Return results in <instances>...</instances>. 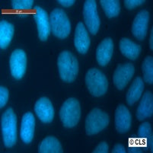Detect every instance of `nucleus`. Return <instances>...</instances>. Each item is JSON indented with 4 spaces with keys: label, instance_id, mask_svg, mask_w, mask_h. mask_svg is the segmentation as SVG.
<instances>
[{
    "label": "nucleus",
    "instance_id": "obj_1",
    "mask_svg": "<svg viewBox=\"0 0 153 153\" xmlns=\"http://www.w3.org/2000/svg\"><path fill=\"white\" fill-rule=\"evenodd\" d=\"M57 66L59 76L65 82L75 81L79 73V62L70 51H64L58 56Z\"/></svg>",
    "mask_w": 153,
    "mask_h": 153
},
{
    "label": "nucleus",
    "instance_id": "obj_2",
    "mask_svg": "<svg viewBox=\"0 0 153 153\" xmlns=\"http://www.w3.org/2000/svg\"><path fill=\"white\" fill-rule=\"evenodd\" d=\"M1 131L6 148H12L17 142V117L9 108L1 117Z\"/></svg>",
    "mask_w": 153,
    "mask_h": 153
},
{
    "label": "nucleus",
    "instance_id": "obj_3",
    "mask_svg": "<svg viewBox=\"0 0 153 153\" xmlns=\"http://www.w3.org/2000/svg\"><path fill=\"white\" fill-rule=\"evenodd\" d=\"M59 117L65 127L72 128L76 126L81 117L79 101L74 98H68L59 110Z\"/></svg>",
    "mask_w": 153,
    "mask_h": 153
},
{
    "label": "nucleus",
    "instance_id": "obj_4",
    "mask_svg": "<svg viewBox=\"0 0 153 153\" xmlns=\"http://www.w3.org/2000/svg\"><path fill=\"white\" fill-rule=\"evenodd\" d=\"M85 84L89 92L94 97H101L108 91V79L101 71L96 68H91L87 72Z\"/></svg>",
    "mask_w": 153,
    "mask_h": 153
},
{
    "label": "nucleus",
    "instance_id": "obj_5",
    "mask_svg": "<svg viewBox=\"0 0 153 153\" xmlns=\"http://www.w3.org/2000/svg\"><path fill=\"white\" fill-rule=\"evenodd\" d=\"M51 30L55 37L65 39L71 32V22L66 12L61 9H55L50 15Z\"/></svg>",
    "mask_w": 153,
    "mask_h": 153
},
{
    "label": "nucleus",
    "instance_id": "obj_6",
    "mask_svg": "<svg viewBox=\"0 0 153 153\" xmlns=\"http://www.w3.org/2000/svg\"><path fill=\"white\" fill-rule=\"evenodd\" d=\"M109 116L99 108H94L85 119V132L88 136L97 134L109 124Z\"/></svg>",
    "mask_w": 153,
    "mask_h": 153
},
{
    "label": "nucleus",
    "instance_id": "obj_7",
    "mask_svg": "<svg viewBox=\"0 0 153 153\" xmlns=\"http://www.w3.org/2000/svg\"><path fill=\"white\" fill-rule=\"evenodd\" d=\"M83 17L89 32L95 35L99 30L101 20L97 11V3L94 0H86L83 6Z\"/></svg>",
    "mask_w": 153,
    "mask_h": 153
},
{
    "label": "nucleus",
    "instance_id": "obj_8",
    "mask_svg": "<svg viewBox=\"0 0 153 153\" xmlns=\"http://www.w3.org/2000/svg\"><path fill=\"white\" fill-rule=\"evenodd\" d=\"M12 76L15 79H21L24 76L27 68V56L22 49H16L12 53L9 59Z\"/></svg>",
    "mask_w": 153,
    "mask_h": 153
},
{
    "label": "nucleus",
    "instance_id": "obj_9",
    "mask_svg": "<svg viewBox=\"0 0 153 153\" xmlns=\"http://www.w3.org/2000/svg\"><path fill=\"white\" fill-rule=\"evenodd\" d=\"M135 73V67L130 62L119 64L116 68L113 76V81L116 88L123 90L128 82L131 80Z\"/></svg>",
    "mask_w": 153,
    "mask_h": 153
},
{
    "label": "nucleus",
    "instance_id": "obj_10",
    "mask_svg": "<svg viewBox=\"0 0 153 153\" xmlns=\"http://www.w3.org/2000/svg\"><path fill=\"white\" fill-rule=\"evenodd\" d=\"M34 10L35 12L34 13V19L37 24L38 37L41 41H46L51 30L49 15L40 6L34 7Z\"/></svg>",
    "mask_w": 153,
    "mask_h": 153
},
{
    "label": "nucleus",
    "instance_id": "obj_11",
    "mask_svg": "<svg viewBox=\"0 0 153 153\" xmlns=\"http://www.w3.org/2000/svg\"><path fill=\"white\" fill-rule=\"evenodd\" d=\"M34 112L44 123H49L54 117V108L51 100L47 97L39 98L34 104Z\"/></svg>",
    "mask_w": 153,
    "mask_h": 153
},
{
    "label": "nucleus",
    "instance_id": "obj_12",
    "mask_svg": "<svg viewBox=\"0 0 153 153\" xmlns=\"http://www.w3.org/2000/svg\"><path fill=\"white\" fill-rule=\"evenodd\" d=\"M149 13L147 10H142L135 17L132 25V33L139 41H143L147 34Z\"/></svg>",
    "mask_w": 153,
    "mask_h": 153
},
{
    "label": "nucleus",
    "instance_id": "obj_13",
    "mask_svg": "<svg viewBox=\"0 0 153 153\" xmlns=\"http://www.w3.org/2000/svg\"><path fill=\"white\" fill-rule=\"evenodd\" d=\"M132 116L125 105L120 104L115 111V127L119 133H127L131 128Z\"/></svg>",
    "mask_w": 153,
    "mask_h": 153
},
{
    "label": "nucleus",
    "instance_id": "obj_14",
    "mask_svg": "<svg viewBox=\"0 0 153 153\" xmlns=\"http://www.w3.org/2000/svg\"><path fill=\"white\" fill-rule=\"evenodd\" d=\"M91 41L88 32L82 22H79L75 30L74 45L78 52L81 54H85L89 49Z\"/></svg>",
    "mask_w": 153,
    "mask_h": 153
},
{
    "label": "nucleus",
    "instance_id": "obj_15",
    "mask_svg": "<svg viewBox=\"0 0 153 153\" xmlns=\"http://www.w3.org/2000/svg\"><path fill=\"white\" fill-rule=\"evenodd\" d=\"M35 129V118L31 112L25 113L22 117L21 123L20 136L25 144H29L33 140Z\"/></svg>",
    "mask_w": 153,
    "mask_h": 153
},
{
    "label": "nucleus",
    "instance_id": "obj_16",
    "mask_svg": "<svg viewBox=\"0 0 153 153\" xmlns=\"http://www.w3.org/2000/svg\"><path fill=\"white\" fill-rule=\"evenodd\" d=\"M114 53V42L110 37L104 39L96 50V59L101 66H105L111 61Z\"/></svg>",
    "mask_w": 153,
    "mask_h": 153
},
{
    "label": "nucleus",
    "instance_id": "obj_17",
    "mask_svg": "<svg viewBox=\"0 0 153 153\" xmlns=\"http://www.w3.org/2000/svg\"><path fill=\"white\" fill-rule=\"evenodd\" d=\"M153 114V94L151 91H146L143 96L138 108L136 110V116L140 121L150 117Z\"/></svg>",
    "mask_w": 153,
    "mask_h": 153
},
{
    "label": "nucleus",
    "instance_id": "obj_18",
    "mask_svg": "<svg viewBox=\"0 0 153 153\" xmlns=\"http://www.w3.org/2000/svg\"><path fill=\"white\" fill-rule=\"evenodd\" d=\"M120 51L124 56L131 60H136L139 57L142 48L129 38H122L120 41Z\"/></svg>",
    "mask_w": 153,
    "mask_h": 153
},
{
    "label": "nucleus",
    "instance_id": "obj_19",
    "mask_svg": "<svg viewBox=\"0 0 153 153\" xmlns=\"http://www.w3.org/2000/svg\"><path fill=\"white\" fill-rule=\"evenodd\" d=\"M144 82L143 79L140 76H137L133 80V83L126 93V98L128 105L132 106L140 99L144 91Z\"/></svg>",
    "mask_w": 153,
    "mask_h": 153
},
{
    "label": "nucleus",
    "instance_id": "obj_20",
    "mask_svg": "<svg viewBox=\"0 0 153 153\" xmlns=\"http://www.w3.org/2000/svg\"><path fill=\"white\" fill-rule=\"evenodd\" d=\"M39 153H62V146L57 139L49 136L41 141L38 146Z\"/></svg>",
    "mask_w": 153,
    "mask_h": 153
},
{
    "label": "nucleus",
    "instance_id": "obj_21",
    "mask_svg": "<svg viewBox=\"0 0 153 153\" xmlns=\"http://www.w3.org/2000/svg\"><path fill=\"white\" fill-rule=\"evenodd\" d=\"M15 27L10 22L2 20L0 22V48L6 49L14 35Z\"/></svg>",
    "mask_w": 153,
    "mask_h": 153
},
{
    "label": "nucleus",
    "instance_id": "obj_22",
    "mask_svg": "<svg viewBox=\"0 0 153 153\" xmlns=\"http://www.w3.org/2000/svg\"><path fill=\"white\" fill-rule=\"evenodd\" d=\"M138 136L140 140L146 146H148L153 152V133L151 124L149 122H144L142 123L138 129Z\"/></svg>",
    "mask_w": 153,
    "mask_h": 153
},
{
    "label": "nucleus",
    "instance_id": "obj_23",
    "mask_svg": "<svg viewBox=\"0 0 153 153\" xmlns=\"http://www.w3.org/2000/svg\"><path fill=\"white\" fill-rule=\"evenodd\" d=\"M100 3L108 19L117 17L120 12V4L118 0H101Z\"/></svg>",
    "mask_w": 153,
    "mask_h": 153
},
{
    "label": "nucleus",
    "instance_id": "obj_24",
    "mask_svg": "<svg viewBox=\"0 0 153 153\" xmlns=\"http://www.w3.org/2000/svg\"><path fill=\"white\" fill-rule=\"evenodd\" d=\"M34 4L33 0H12V8L20 17H26Z\"/></svg>",
    "mask_w": 153,
    "mask_h": 153
},
{
    "label": "nucleus",
    "instance_id": "obj_25",
    "mask_svg": "<svg viewBox=\"0 0 153 153\" xmlns=\"http://www.w3.org/2000/svg\"><path fill=\"white\" fill-rule=\"evenodd\" d=\"M143 73V82L152 85L153 83V58L148 56L145 58L142 65Z\"/></svg>",
    "mask_w": 153,
    "mask_h": 153
},
{
    "label": "nucleus",
    "instance_id": "obj_26",
    "mask_svg": "<svg viewBox=\"0 0 153 153\" xmlns=\"http://www.w3.org/2000/svg\"><path fill=\"white\" fill-rule=\"evenodd\" d=\"M9 90L4 86L0 87V108H2L6 105L9 101Z\"/></svg>",
    "mask_w": 153,
    "mask_h": 153
},
{
    "label": "nucleus",
    "instance_id": "obj_27",
    "mask_svg": "<svg viewBox=\"0 0 153 153\" xmlns=\"http://www.w3.org/2000/svg\"><path fill=\"white\" fill-rule=\"evenodd\" d=\"M144 3V0H125L124 1L125 7L129 10H132V9L140 6Z\"/></svg>",
    "mask_w": 153,
    "mask_h": 153
},
{
    "label": "nucleus",
    "instance_id": "obj_28",
    "mask_svg": "<svg viewBox=\"0 0 153 153\" xmlns=\"http://www.w3.org/2000/svg\"><path fill=\"white\" fill-rule=\"evenodd\" d=\"M143 149L141 147V145L136 142V140H133L129 144V148H128V152L130 153H141L143 152Z\"/></svg>",
    "mask_w": 153,
    "mask_h": 153
},
{
    "label": "nucleus",
    "instance_id": "obj_29",
    "mask_svg": "<svg viewBox=\"0 0 153 153\" xmlns=\"http://www.w3.org/2000/svg\"><path fill=\"white\" fill-rule=\"evenodd\" d=\"M109 147L106 142H101L92 151L93 153H108Z\"/></svg>",
    "mask_w": 153,
    "mask_h": 153
},
{
    "label": "nucleus",
    "instance_id": "obj_30",
    "mask_svg": "<svg viewBox=\"0 0 153 153\" xmlns=\"http://www.w3.org/2000/svg\"><path fill=\"white\" fill-rule=\"evenodd\" d=\"M112 153H126V149L122 144L117 143L114 146L112 151Z\"/></svg>",
    "mask_w": 153,
    "mask_h": 153
},
{
    "label": "nucleus",
    "instance_id": "obj_31",
    "mask_svg": "<svg viewBox=\"0 0 153 153\" xmlns=\"http://www.w3.org/2000/svg\"><path fill=\"white\" fill-rule=\"evenodd\" d=\"M57 2L59 4H60L62 6L66 7V8H69V7L74 5L76 1H75V0H58Z\"/></svg>",
    "mask_w": 153,
    "mask_h": 153
},
{
    "label": "nucleus",
    "instance_id": "obj_32",
    "mask_svg": "<svg viewBox=\"0 0 153 153\" xmlns=\"http://www.w3.org/2000/svg\"><path fill=\"white\" fill-rule=\"evenodd\" d=\"M149 47H150V50L152 51L153 50V29H152L151 30V34H150Z\"/></svg>",
    "mask_w": 153,
    "mask_h": 153
}]
</instances>
